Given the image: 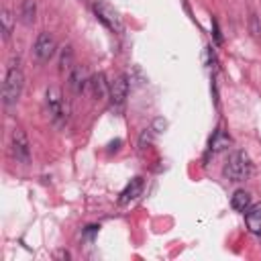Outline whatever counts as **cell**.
Returning a JSON list of instances; mask_svg holds the SVG:
<instances>
[{
  "label": "cell",
  "mask_w": 261,
  "mask_h": 261,
  "mask_svg": "<svg viewBox=\"0 0 261 261\" xmlns=\"http://www.w3.org/2000/svg\"><path fill=\"white\" fill-rule=\"evenodd\" d=\"M251 169H253V165H251L249 155L245 151H232L224 163L222 173L228 181H243L251 175Z\"/></svg>",
  "instance_id": "1"
},
{
  "label": "cell",
  "mask_w": 261,
  "mask_h": 261,
  "mask_svg": "<svg viewBox=\"0 0 261 261\" xmlns=\"http://www.w3.org/2000/svg\"><path fill=\"white\" fill-rule=\"evenodd\" d=\"M22 86H24L22 69L18 65H10L6 71V77H4V86H2V102L6 106L16 104L22 94Z\"/></svg>",
  "instance_id": "2"
},
{
  "label": "cell",
  "mask_w": 261,
  "mask_h": 261,
  "mask_svg": "<svg viewBox=\"0 0 261 261\" xmlns=\"http://www.w3.org/2000/svg\"><path fill=\"white\" fill-rule=\"evenodd\" d=\"M45 100H47V110H49V116L51 120L57 124V126H63L67 122V106L63 102V96H61V90L57 86H51L45 94Z\"/></svg>",
  "instance_id": "3"
},
{
  "label": "cell",
  "mask_w": 261,
  "mask_h": 261,
  "mask_svg": "<svg viewBox=\"0 0 261 261\" xmlns=\"http://www.w3.org/2000/svg\"><path fill=\"white\" fill-rule=\"evenodd\" d=\"M94 12H96V16H98L112 33H122V31H124V22H122L120 12H118L114 6H110L108 2H104V0L94 2Z\"/></svg>",
  "instance_id": "4"
},
{
  "label": "cell",
  "mask_w": 261,
  "mask_h": 261,
  "mask_svg": "<svg viewBox=\"0 0 261 261\" xmlns=\"http://www.w3.org/2000/svg\"><path fill=\"white\" fill-rule=\"evenodd\" d=\"M55 49H57V41H55V37H53L51 33H47V31H41L39 37L35 39V45H33L35 59H37L39 63H45V61H49V59L53 57Z\"/></svg>",
  "instance_id": "5"
},
{
  "label": "cell",
  "mask_w": 261,
  "mask_h": 261,
  "mask_svg": "<svg viewBox=\"0 0 261 261\" xmlns=\"http://www.w3.org/2000/svg\"><path fill=\"white\" fill-rule=\"evenodd\" d=\"M10 147H12V155H14L16 161H20L24 165L31 161V145H29V139H27V135H24L22 128H14L12 130V143H10Z\"/></svg>",
  "instance_id": "6"
},
{
  "label": "cell",
  "mask_w": 261,
  "mask_h": 261,
  "mask_svg": "<svg viewBox=\"0 0 261 261\" xmlns=\"http://www.w3.org/2000/svg\"><path fill=\"white\" fill-rule=\"evenodd\" d=\"M126 96H128V80H126V75H116L108 84V98L114 106H122Z\"/></svg>",
  "instance_id": "7"
},
{
  "label": "cell",
  "mask_w": 261,
  "mask_h": 261,
  "mask_svg": "<svg viewBox=\"0 0 261 261\" xmlns=\"http://www.w3.org/2000/svg\"><path fill=\"white\" fill-rule=\"evenodd\" d=\"M88 92L92 94V98H96V100H104L106 96H108V84H106V80H104V75L102 73H96V75H92L90 80H88Z\"/></svg>",
  "instance_id": "8"
},
{
  "label": "cell",
  "mask_w": 261,
  "mask_h": 261,
  "mask_svg": "<svg viewBox=\"0 0 261 261\" xmlns=\"http://www.w3.org/2000/svg\"><path fill=\"white\" fill-rule=\"evenodd\" d=\"M143 177H133L128 184H126V188L120 192V198H118V202L120 204H126V202H130V200H135V198H139L141 194H143Z\"/></svg>",
  "instance_id": "9"
},
{
  "label": "cell",
  "mask_w": 261,
  "mask_h": 261,
  "mask_svg": "<svg viewBox=\"0 0 261 261\" xmlns=\"http://www.w3.org/2000/svg\"><path fill=\"white\" fill-rule=\"evenodd\" d=\"M245 222L253 234L261 232V204H253L245 210Z\"/></svg>",
  "instance_id": "10"
},
{
  "label": "cell",
  "mask_w": 261,
  "mask_h": 261,
  "mask_svg": "<svg viewBox=\"0 0 261 261\" xmlns=\"http://www.w3.org/2000/svg\"><path fill=\"white\" fill-rule=\"evenodd\" d=\"M88 73H86V69L84 67H73V71L69 73V86H71V90L73 92H82L86 86H88Z\"/></svg>",
  "instance_id": "11"
},
{
  "label": "cell",
  "mask_w": 261,
  "mask_h": 261,
  "mask_svg": "<svg viewBox=\"0 0 261 261\" xmlns=\"http://www.w3.org/2000/svg\"><path fill=\"white\" fill-rule=\"evenodd\" d=\"M228 145H230V137L222 128H216V133L210 139V153H218V151L226 149Z\"/></svg>",
  "instance_id": "12"
},
{
  "label": "cell",
  "mask_w": 261,
  "mask_h": 261,
  "mask_svg": "<svg viewBox=\"0 0 261 261\" xmlns=\"http://www.w3.org/2000/svg\"><path fill=\"white\" fill-rule=\"evenodd\" d=\"M230 206L237 210V212H245L249 206H251V194L245 192V190H237L230 198Z\"/></svg>",
  "instance_id": "13"
},
{
  "label": "cell",
  "mask_w": 261,
  "mask_h": 261,
  "mask_svg": "<svg viewBox=\"0 0 261 261\" xmlns=\"http://www.w3.org/2000/svg\"><path fill=\"white\" fill-rule=\"evenodd\" d=\"M0 22H2V35H4V39H8L12 35V29H14V16L10 14V10L0 12Z\"/></svg>",
  "instance_id": "14"
},
{
  "label": "cell",
  "mask_w": 261,
  "mask_h": 261,
  "mask_svg": "<svg viewBox=\"0 0 261 261\" xmlns=\"http://www.w3.org/2000/svg\"><path fill=\"white\" fill-rule=\"evenodd\" d=\"M35 0H24L22 2V6H20V18H22V22H27V24H31L33 20H35Z\"/></svg>",
  "instance_id": "15"
},
{
  "label": "cell",
  "mask_w": 261,
  "mask_h": 261,
  "mask_svg": "<svg viewBox=\"0 0 261 261\" xmlns=\"http://www.w3.org/2000/svg\"><path fill=\"white\" fill-rule=\"evenodd\" d=\"M71 63H73V51H71V47H63L61 59H59V69L65 71V69L71 67Z\"/></svg>",
  "instance_id": "16"
},
{
  "label": "cell",
  "mask_w": 261,
  "mask_h": 261,
  "mask_svg": "<svg viewBox=\"0 0 261 261\" xmlns=\"http://www.w3.org/2000/svg\"><path fill=\"white\" fill-rule=\"evenodd\" d=\"M249 31H251V35H253L255 39H259V37H261V22H259V18H257V14H255V12L249 16Z\"/></svg>",
  "instance_id": "17"
},
{
  "label": "cell",
  "mask_w": 261,
  "mask_h": 261,
  "mask_svg": "<svg viewBox=\"0 0 261 261\" xmlns=\"http://www.w3.org/2000/svg\"><path fill=\"white\" fill-rule=\"evenodd\" d=\"M212 29H214V37H216V43H220L222 41V37H220V33H218V24H216V20L212 18Z\"/></svg>",
  "instance_id": "18"
},
{
  "label": "cell",
  "mask_w": 261,
  "mask_h": 261,
  "mask_svg": "<svg viewBox=\"0 0 261 261\" xmlns=\"http://www.w3.org/2000/svg\"><path fill=\"white\" fill-rule=\"evenodd\" d=\"M55 257H65V259H69V253H67V251H57Z\"/></svg>",
  "instance_id": "19"
}]
</instances>
